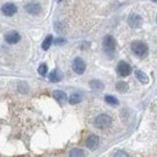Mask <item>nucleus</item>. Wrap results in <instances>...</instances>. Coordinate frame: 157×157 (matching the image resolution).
Wrapping results in <instances>:
<instances>
[{"label":"nucleus","instance_id":"nucleus-7","mask_svg":"<svg viewBox=\"0 0 157 157\" xmlns=\"http://www.w3.org/2000/svg\"><path fill=\"white\" fill-rule=\"evenodd\" d=\"M1 11H2V13H4L5 16L11 17V16H13V15L17 12V7H16V5L12 4V2H7V4L2 5Z\"/></svg>","mask_w":157,"mask_h":157},{"label":"nucleus","instance_id":"nucleus-23","mask_svg":"<svg viewBox=\"0 0 157 157\" xmlns=\"http://www.w3.org/2000/svg\"><path fill=\"white\" fill-rule=\"evenodd\" d=\"M64 42H65L64 39H56V40H55V44H56V45H62Z\"/></svg>","mask_w":157,"mask_h":157},{"label":"nucleus","instance_id":"nucleus-13","mask_svg":"<svg viewBox=\"0 0 157 157\" xmlns=\"http://www.w3.org/2000/svg\"><path fill=\"white\" fill-rule=\"evenodd\" d=\"M90 86H91V88L94 90V91H102L104 88V84L102 81H99V80H92L90 82Z\"/></svg>","mask_w":157,"mask_h":157},{"label":"nucleus","instance_id":"nucleus-2","mask_svg":"<svg viewBox=\"0 0 157 157\" xmlns=\"http://www.w3.org/2000/svg\"><path fill=\"white\" fill-rule=\"evenodd\" d=\"M111 122H112L111 117L109 115H105V114H102V115L97 116L95 120H94V125H95L97 128H99V129H106V128H109L110 125H111Z\"/></svg>","mask_w":157,"mask_h":157},{"label":"nucleus","instance_id":"nucleus-19","mask_svg":"<svg viewBox=\"0 0 157 157\" xmlns=\"http://www.w3.org/2000/svg\"><path fill=\"white\" fill-rule=\"evenodd\" d=\"M84 156H85V154H84V151L81 149H73L70 151V154H69V157H84Z\"/></svg>","mask_w":157,"mask_h":157},{"label":"nucleus","instance_id":"nucleus-14","mask_svg":"<svg viewBox=\"0 0 157 157\" xmlns=\"http://www.w3.org/2000/svg\"><path fill=\"white\" fill-rule=\"evenodd\" d=\"M135 75H137V79H138L141 84H148V82H149V77H148V75H146V74H144L143 71L137 70V71H135Z\"/></svg>","mask_w":157,"mask_h":157},{"label":"nucleus","instance_id":"nucleus-22","mask_svg":"<svg viewBox=\"0 0 157 157\" xmlns=\"http://www.w3.org/2000/svg\"><path fill=\"white\" fill-rule=\"evenodd\" d=\"M114 157H129V156H128V154L126 151H117Z\"/></svg>","mask_w":157,"mask_h":157},{"label":"nucleus","instance_id":"nucleus-20","mask_svg":"<svg viewBox=\"0 0 157 157\" xmlns=\"http://www.w3.org/2000/svg\"><path fill=\"white\" fill-rule=\"evenodd\" d=\"M37 71L41 76H45L47 74V65L46 64H40V66L37 68Z\"/></svg>","mask_w":157,"mask_h":157},{"label":"nucleus","instance_id":"nucleus-11","mask_svg":"<svg viewBox=\"0 0 157 157\" xmlns=\"http://www.w3.org/2000/svg\"><path fill=\"white\" fill-rule=\"evenodd\" d=\"M62 79H63V75L58 69H55V70L50 74V80H51L52 82H59Z\"/></svg>","mask_w":157,"mask_h":157},{"label":"nucleus","instance_id":"nucleus-15","mask_svg":"<svg viewBox=\"0 0 157 157\" xmlns=\"http://www.w3.org/2000/svg\"><path fill=\"white\" fill-rule=\"evenodd\" d=\"M128 84L125 82V81H119L117 84H116V90L119 91V92H121V93H125L128 91Z\"/></svg>","mask_w":157,"mask_h":157},{"label":"nucleus","instance_id":"nucleus-6","mask_svg":"<svg viewBox=\"0 0 157 157\" xmlns=\"http://www.w3.org/2000/svg\"><path fill=\"white\" fill-rule=\"evenodd\" d=\"M26 11L30 15H39L41 12V5L36 1H31L26 5Z\"/></svg>","mask_w":157,"mask_h":157},{"label":"nucleus","instance_id":"nucleus-25","mask_svg":"<svg viewBox=\"0 0 157 157\" xmlns=\"http://www.w3.org/2000/svg\"><path fill=\"white\" fill-rule=\"evenodd\" d=\"M58 1H62V0H58Z\"/></svg>","mask_w":157,"mask_h":157},{"label":"nucleus","instance_id":"nucleus-24","mask_svg":"<svg viewBox=\"0 0 157 157\" xmlns=\"http://www.w3.org/2000/svg\"><path fill=\"white\" fill-rule=\"evenodd\" d=\"M152 1H157V0H152Z\"/></svg>","mask_w":157,"mask_h":157},{"label":"nucleus","instance_id":"nucleus-3","mask_svg":"<svg viewBox=\"0 0 157 157\" xmlns=\"http://www.w3.org/2000/svg\"><path fill=\"white\" fill-rule=\"evenodd\" d=\"M103 47L104 50L108 52V53H112L115 51V47H116V41L115 39L111 36V35H108L104 37L103 40Z\"/></svg>","mask_w":157,"mask_h":157},{"label":"nucleus","instance_id":"nucleus-9","mask_svg":"<svg viewBox=\"0 0 157 157\" xmlns=\"http://www.w3.org/2000/svg\"><path fill=\"white\" fill-rule=\"evenodd\" d=\"M98 145H99V137H98V135L92 134V135H90V137L87 138V140H86V146H87L88 149L95 150V149L98 148Z\"/></svg>","mask_w":157,"mask_h":157},{"label":"nucleus","instance_id":"nucleus-1","mask_svg":"<svg viewBox=\"0 0 157 157\" xmlns=\"http://www.w3.org/2000/svg\"><path fill=\"white\" fill-rule=\"evenodd\" d=\"M132 51L138 57H145L149 52V47L143 41H134L132 42Z\"/></svg>","mask_w":157,"mask_h":157},{"label":"nucleus","instance_id":"nucleus-5","mask_svg":"<svg viewBox=\"0 0 157 157\" xmlns=\"http://www.w3.org/2000/svg\"><path fill=\"white\" fill-rule=\"evenodd\" d=\"M85 69H86V63L84 62L82 58L77 57V58L74 59V62H73V70L76 74H84Z\"/></svg>","mask_w":157,"mask_h":157},{"label":"nucleus","instance_id":"nucleus-17","mask_svg":"<svg viewBox=\"0 0 157 157\" xmlns=\"http://www.w3.org/2000/svg\"><path fill=\"white\" fill-rule=\"evenodd\" d=\"M81 100H82V95L80 93H73L69 98L70 104H79Z\"/></svg>","mask_w":157,"mask_h":157},{"label":"nucleus","instance_id":"nucleus-16","mask_svg":"<svg viewBox=\"0 0 157 157\" xmlns=\"http://www.w3.org/2000/svg\"><path fill=\"white\" fill-rule=\"evenodd\" d=\"M52 42H53V37H52V35H47L46 36V39L44 40V42H42V50H48L50 48V46L52 45Z\"/></svg>","mask_w":157,"mask_h":157},{"label":"nucleus","instance_id":"nucleus-18","mask_svg":"<svg viewBox=\"0 0 157 157\" xmlns=\"http://www.w3.org/2000/svg\"><path fill=\"white\" fill-rule=\"evenodd\" d=\"M105 102H106L109 105H114V106L119 104L117 98H115L114 95H105Z\"/></svg>","mask_w":157,"mask_h":157},{"label":"nucleus","instance_id":"nucleus-4","mask_svg":"<svg viewBox=\"0 0 157 157\" xmlns=\"http://www.w3.org/2000/svg\"><path fill=\"white\" fill-rule=\"evenodd\" d=\"M117 73H119L120 76H128L132 73V68L127 62L121 61L117 64Z\"/></svg>","mask_w":157,"mask_h":157},{"label":"nucleus","instance_id":"nucleus-21","mask_svg":"<svg viewBox=\"0 0 157 157\" xmlns=\"http://www.w3.org/2000/svg\"><path fill=\"white\" fill-rule=\"evenodd\" d=\"M18 91L22 92V93L27 92V91H28V85H27L26 82H20V84H18Z\"/></svg>","mask_w":157,"mask_h":157},{"label":"nucleus","instance_id":"nucleus-12","mask_svg":"<svg viewBox=\"0 0 157 157\" xmlns=\"http://www.w3.org/2000/svg\"><path fill=\"white\" fill-rule=\"evenodd\" d=\"M53 97H55V99H56L57 102H59V103H64V102L66 100V94L64 93L63 91H59V90H57V91L53 92Z\"/></svg>","mask_w":157,"mask_h":157},{"label":"nucleus","instance_id":"nucleus-8","mask_svg":"<svg viewBox=\"0 0 157 157\" xmlns=\"http://www.w3.org/2000/svg\"><path fill=\"white\" fill-rule=\"evenodd\" d=\"M141 23H143V20H141V17H140L139 15H137V13H132V15L128 17V24H129V27H132V28H139V27L141 26Z\"/></svg>","mask_w":157,"mask_h":157},{"label":"nucleus","instance_id":"nucleus-10","mask_svg":"<svg viewBox=\"0 0 157 157\" xmlns=\"http://www.w3.org/2000/svg\"><path fill=\"white\" fill-rule=\"evenodd\" d=\"M5 40H6V42H9V44H17V42L21 40V35H20L17 31H9V33L5 35Z\"/></svg>","mask_w":157,"mask_h":157}]
</instances>
